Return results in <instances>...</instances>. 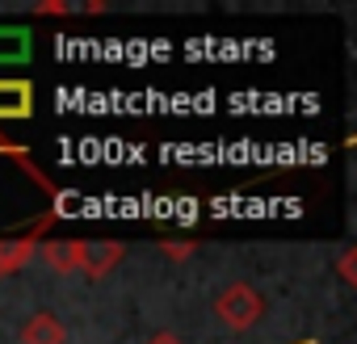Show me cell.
Wrapping results in <instances>:
<instances>
[{"label":"cell","mask_w":357,"mask_h":344,"mask_svg":"<svg viewBox=\"0 0 357 344\" xmlns=\"http://www.w3.org/2000/svg\"><path fill=\"white\" fill-rule=\"evenodd\" d=\"M215 315H219V323H227L231 331H248V327H257L261 315H265V294H261L257 286H248V281H231V286H223V290L215 294Z\"/></svg>","instance_id":"6da1fadb"},{"label":"cell","mask_w":357,"mask_h":344,"mask_svg":"<svg viewBox=\"0 0 357 344\" xmlns=\"http://www.w3.org/2000/svg\"><path fill=\"white\" fill-rule=\"evenodd\" d=\"M118 265H122V244H114V240L84 244V252H80V273H84V277H93V281L109 277Z\"/></svg>","instance_id":"7a4b0ae2"},{"label":"cell","mask_w":357,"mask_h":344,"mask_svg":"<svg viewBox=\"0 0 357 344\" xmlns=\"http://www.w3.org/2000/svg\"><path fill=\"white\" fill-rule=\"evenodd\" d=\"M80 252H84V240H51V244H43V260L55 273H80Z\"/></svg>","instance_id":"5b68a950"},{"label":"cell","mask_w":357,"mask_h":344,"mask_svg":"<svg viewBox=\"0 0 357 344\" xmlns=\"http://www.w3.org/2000/svg\"><path fill=\"white\" fill-rule=\"evenodd\" d=\"M22 344H68V327H63L59 315L38 311L22 323Z\"/></svg>","instance_id":"3957f363"},{"label":"cell","mask_w":357,"mask_h":344,"mask_svg":"<svg viewBox=\"0 0 357 344\" xmlns=\"http://www.w3.org/2000/svg\"><path fill=\"white\" fill-rule=\"evenodd\" d=\"M336 269H340V277H344L349 286H357V248H344L340 260H336Z\"/></svg>","instance_id":"ba28073f"},{"label":"cell","mask_w":357,"mask_h":344,"mask_svg":"<svg viewBox=\"0 0 357 344\" xmlns=\"http://www.w3.org/2000/svg\"><path fill=\"white\" fill-rule=\"evenodd\" d=\"M30 38L26 30H0V59H26Z\"/></svg>","instance_id":"52a82bcc"},{"label":"cell","mask_w":357,"mask_h":344,"mask_svg":"<svg viewBox=\"0 0 357 344\" xmlns=\"http://www.w3.org/2000/svg\"><path fill=\"white\" fill-rule=\"evenodd\" d=\"M30 256H34V244H30V240H17V244H0V277H9L13 269H22Z\"/></svg>","instance_id":"8992f818"},{"label":"cell","mask_w":357,"mask_h":344,"mask_svg":"<svg viewBox=\"0 0 357 344\" xmlns=\"http://www.w3.org/2000/svg\"><path fill=\"white\" fill-rule=\"evenodd\" d=\"M30 114H34L30 80H0V118H30Z\"/></svg>","instance_id":"277c9868"},{"label":"cell","mask_w":357,"mask_h":344,"mask_svg":"<svg viewBox=\"0 0 357 344\" xmlns=\"http://www.w3.org/2000/svg\"><path fill=\"white\" fill-rule=\"evenodd\" d=\"M147 344H181V340H176V336H172V331H155V336H151V340H147Z\"/></svg>","instance_id":"30bf717a"},{"label":"cell","mask_w":357,"mask_h":344,"mask_svg":"<svg viewBox=\"0 0 357 344\" xmlns=\"http://www.w3.org/2000/svg\"><path fill=\"white\" fill-rule=\"evenodd\" d=\"M194 248H198V244H164V252H168L172 260H181V256H190Z\"/></svg>","instance_id":"9c48e42d"}]
</instances>
